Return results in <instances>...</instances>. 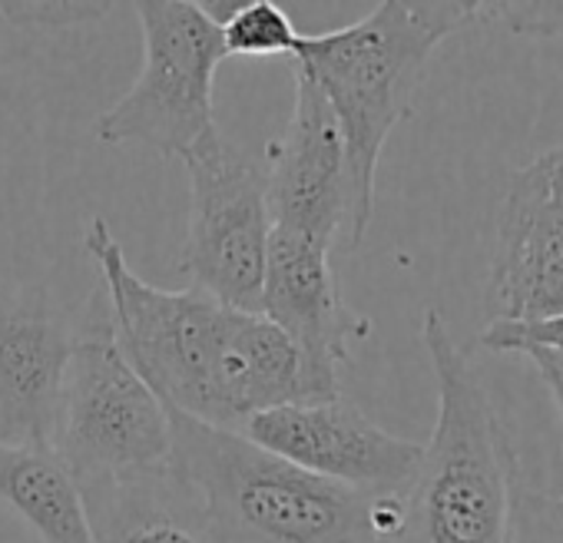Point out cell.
<instances>
[{
	"instance_id": "obj_15",
	"label": "cell",
	"mask_w": 563,
	"mask_h": 543,
	"mask_svg": "<svg viewBox=\"0 0 563 543\" xmlns=\"http://www.w3.org/2000/svg\"><path fill=\"white\" fill-rule=\"evenodd\" d=\"M225 18L219 21L225 57L242 60H292L299 47V31L286 8L275 0H242L225 4Z\"/></svg>"
},
{
	"instance_id": "obj_11",
	"label": "cell",
	"mask_w": 563,
	"mask_h": 543,
	"mask_svg": "<svg viewBox=\"0 0 563 543\" xmlns=\"http://www.w3.org/2000/svg\"><path fill=\"white\" fill-rule=\"evenodd\" d=\"M332 248L272 229L262 282V315L286 335L302 362L306 401L342 395V368L355 339L368 335L339 292L329 262Z\"/></svg>"
},
{
	"instance_id": "obj_3",
	"label": "cell",
	"mask_w": 563,
	"mask_h": 543,
	"mask_svg": "<svg viewBox=\"0 0 563 543\" xmlns=\"http://www.w3.org/2000/svg\"><path fill=\"white\" fill-rule=\"evenodd\" d=\"M169 467L219 543H391L398 494L368 497L322 480L245 434L176 411H169Z\"/></svg>"
},
{
	"instance_id": "obj_9",
	"label": "cell",
	"mask_w": 563,
	"mask_h": 543,
	"mask_svg": "<svg viewBox=\"0 0 563 543\" xmlns=\"http://www.w3.org/2000/svg\"><path fill=\"white\" fill-rule=\"evenodd\" d=\"M490 322L563 315V146L520 166L497 209Z\"/></svg>"
},
{
	"instance_id": "obj_2",
	"label": "cell",
	"mask_w": 563,
	"mask_h": 543,
	"mask_svg": "<svg viewBox=\"0 0 563 543\" xmlns=\"http://www.w3.org/2000/svg\"><path fill=\"white\" fill-rule=\"evenodd\" d=\"M474 21L477 4L464 0H385L345 27L299 37L289 67L316 84L345 140L352 179L349 245H362L368 232L382 149L411 113L431 54Z\"/></svg>"
},
{
	"instance_id": "obj_1",
	"label": "cell",
	"mask_w": 563,
	"mask_h": 543,
	"mask_svg": "<svg viewBox=\"0 0 563 543\" xmlns=\"http://www.w3.org/2000/svg\"><path fill=\"white\" fill-rule=\"evenodd\" d=\"M84 245L100 268L120 352L169 411L239 434L262 411L306 401L299 352L265 315L189 286H150L100 215Z\"/></svg>"
},
{
	"instance_id": "obj_13",
	"label": "cell",
	"mask_w": 563,
	"mask_h": 543,
	"mask_svg": "<svg viewBox=\"0 0 563 543\" xmlns=\"http://www.w3.org/2000/svg\"><path fill=\"white\" fill-rule=\"evenodd\" d=\"M77 490L93 543H219L173 467Z\"/></svg>"
},
{
	"instance_id": "obj_6",
	"label": "cell",
	"mask_w": 563,
	"mask_h": 543,
	"mask_svg": "<svg viewBox=\"0 0 563 543\" xmlns=\"http://www.w3.org/2000/svg\"><path fill=\"white\" fill-rule=\"evenodd\" d=\"M169 411L120 352L103 292L93 296L70 358L54 457L77 487L169 467Z\"/></svg>"
},
{
	"instance_id": "obj_16",
	"label": "cell",
	"mask_w": 563,
	"mask_h": 543,
	"mask_svg": "<svg viewBox=\"0 0 563 543\" xmlns=\"http://www.w3.org/2000/svg\"><path fill=\"white\" fill-rule=\"evenodd\" d=\"M507 543H563V497L514 484Z\"/></svg>"
},
{
	"instance_id": "obj_14",
	"label": "cell",
	"mask_w": 563,
	"mask_h": 543,
	"mask_svg": "<svg viewBox=\"0 0 563 543\" xmlns=\"http://www.w3.org/2000/svg\"><path fill=\"white\" fill-rule=\"evenodd\" d=\"M0 503H8L44 543H93L80 490L54 451L0 444Z\"/></svg>"
},
{
	"instance_id": "obj_19",
	"label": "cell",
	"mask_w": 563,
	"mask_h": 543,
	"mask_svg": "<svg viewBox=\"0 0 563 543\" xmlns=\"http://www.w3.org/2000/svg\"><path fill=\"white\" fill-rule=\"evenodd\" d=\"M117 4H0V18L14 27L67 31L110 14Z\"/></svg>"
},
{
	"instance_id": "obj_20",
	"label": "cell",
	"mask_w": 563,
	"mask_h": 543,
	"mask_svg": "<svg viewBox=\"0 0 563 543\" xmlns=\"http://www.w3.org/2000/svg\"><path fill=\"white\" fill-rule=\"evenodd\" d=\"M523 355L537 365V372H540L543 385L550 388V395H553V401H556V414H560V437H563V358H560V355H550V352H523Z\"/></svg>"
},
{
	"instance_id": "obj_18",
	"label": "cell",
	"mask_w": 563,
	"mask_h": 543,
	"mask_svg": "<svg viewBox=\"0 0 563 543\" xmlns=\"http://www.w3.org/2000/svg\"><path fill=\"white\" fill-rule=\"evenodd\" d=\"M477 21H490L520 37H563V0L533 4V0H497L477 4Z\"/></svg>"
},
{
	"instance_id": "obj_8",
	"label": "cell",
	"mask_w": 563,
	"mask_h": 543,
	"mask_svg": "<svg viewBox=\"0 0 563 543\" xmlns=\"http://www.w3.org/2000/svg\"><path fill=\"white\" fill-rule=\"evenodd\" d=\"M239 434L322 480L368 497L401 494L421 457V444L388 434L345 395L262 411Z\"/></svg>"
},
{
	"instance_id": "obj_17",
	"label": "cell",
	"mask_w": 563,
	"mask_h": 543,
	"mask_svg": "<svg viewBox=\"0 0 563 543\" xmlns=\"http://www.w3.org/2000/svg\"><path fill=\"white\" fill-rule=\"evenodd\" d=\"M481 348L510 355V352H550L563 358V315L533 319V322H487L481 332Z\"/></svg>"
},
{
	"instance_id": "obj_4",
	"label": "cell",
	"mask_w": 563,
	"mask_h": 543,
	"mask_svg": "<svg viewBox=\"0 0 563 543\" xmlns=\"http://www.w3.org/2000/svg\"><path fill=\"white\" fill-rule=\"evenodd\" d=\"M421 345L438 381V421L398 494L391 543H507L520 477L507 431L438 309L421 319Z\"/></svg>"
},
{
	"instance_id": "obj_5",
	"label": "cell",
	"mask_w": 563,
	"mask_h": 543,
	"mask_svg": "<svg viewBox=\"0 0 563 543\" xmlns=\"http://www.w3.org/2000/svg\"><path fill=\"white\" fill-rule=\"evenodd\" d=\"M143 67L133 87L100 113L97 140L143 146L186 163L219 136L216 70L225 60L219 18L199 0H140Z\"/></svg>"
},
{
	"instance_id": "obj_10",
	"label": "cell",
	"mask_w": 563,
	"mask_h": 543,
	"mask_svg": "<svg viewBox=\"0 0 563 543\" xmlns=\"http://www.w3.org/2000/svg\"><path fill=\"white\" fill-rule=\"evenodd\" d=\"M77 335L47 289L0 276V444L54 451Z\"/></svg>"
},
{
	"instance_id": "obj_12",
	"label": "cell",
	"mask_w": 563,
	"mask_h": 543,
	"mask_svg": "<svg viewBox=\"0 0 563 543\" xmlns=\"http://www.w3.org/2000/svg\"><path fill=\"white\" fill-rule=\"evenodd\" d=\"M296 107L265 153V202L272 229L325 248L352 229V179L335 113L312 80L292 74Z\"/></svg>"
},
{
	"instance_id": "obj_7",
	"label": "cell",
	"mask_w": 563,
	"mask_h": 543,
	"mask_svg": "<svg viewBox=\"0 0 563 543\" xmlns=\"http://www.w3.org/2000/svg\"><path fill=\"white\" fill-rule=\"evenodd\" d=\"M183 166L192 192L176 268L189 279V289L239 312L262 315L272 239L262 166L222 136L196 149Z\"/></svg>"
}]
</instances>
